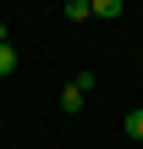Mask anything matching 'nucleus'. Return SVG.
I'll return each instance as SVG.
<instances>
[{
	"mask_svg": "<svg viewBox=\"0 0 143 149\" xmlns=\"http://www.w3.org/2000/svg\"><path fill=\"white\" fill-rule=\"evenodd\" d=\"M0 44H6V17H0Z\"/></svg>",
	"mask_w": 143,
	"mask_h": 149,
	"instance_id": "nucleus-6",
	"label": "nucleus"
},
{
	"mask_svg": "<svg viewBox=\"0 0 143 149\" xmlns=\"http://www.w3.org/2000/svg\"><path fill=\"white\" fill-rule=\"evenodd\" d=\"M121 6H127V0H88V11H94V17H105V22H116V17H121Z\"/></svg>",
	"mask_w": 143,
	"mask_h": 149,
	"instance_id": "nucleus-2",
	"label": "nucleus"
},
{
	"mask_svg": "<svg viewBox=\"0 0 143 149\" xmlns=\"http://www.w3.org/2000/svg\"><path fill=\"white\" fill-rule=\"evenodd\" d=\"M83 100H88V88H83V83L72 77V83L61 88V111H66V116H77V111H83Z\"/></svg>",
	"mask_w": 143,
	"mask_h": 149,
	"instance_id": "nucleus-1",
	"label": "nucleus"
},
{
	"mask_svg": "<svg viewBox=\"0 0 143 149\" xmlns=\"http://www.w3.org/2000/svg\"><path fill=\"white\" fill-rule=\"evenodd\" d=\"M121 127H127V138H143V105H138V111H127Z\"/></svg>",
	"mask_w": 143,
	"mask_h": 149,
	"instance_id": "nucleus-4",
	"label": "nucleus"
},
{
	"mask_svg": "<svg viewBox=\"0 0 143 149\" xmlns=\"http://www.w3.org/2000/svg\"><path fill=\"white\" fill-rule=\"evenodd\" d=\"M11 72H17V50H11V44H0V77H11Z\"/></svg>",
	"mask_w": 143,
	"mask_h": 149,
	"instance_id": "nucleus-5",
	"label": "nucleus"
},
{
	"mask_svg": "<svg viewBox=\"0 0 143 149\" xmlns=\"http://www.w3.org/2000/svg\"><path fill=\"white\" fill-rule=\"evenodd\" d=\"M94 11H88V0H66V22H88Z\"/></svg>",
	"mask_w": 143,
	"mask_h": 149,
	"instance_id": "nucleus-3",
	"label": "nucleus"
}]
</instances>
